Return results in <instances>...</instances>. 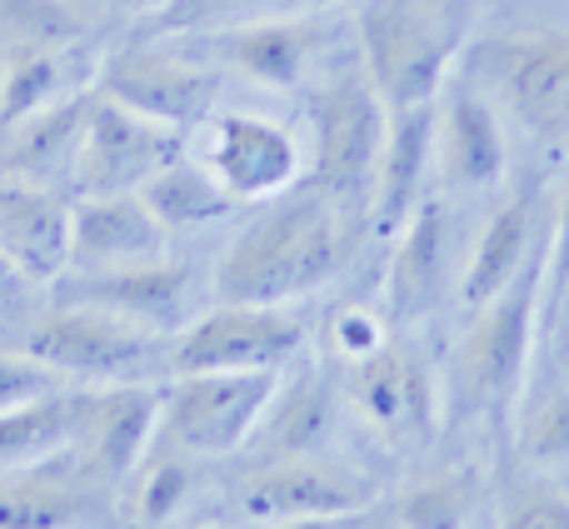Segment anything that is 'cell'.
Returning a JSON list of instances; mask_svg holds the SVG:
<instances>
[{"label": "cell", "mask_w": 569, "mask_h": 529, "mask_svg": "<svg viewBox=\"0 0 569 529\" xmlns=\"http://www.w3.org/2000/svg\"><path fill=\"white\" fill-rule=\"evenodd\" d=\"M390 325H395V320L380 310V305H365V300L340 305V310L330 315V325H325V350H330L335 365L355 370V365L375 360V355H380L385 345L395 340Z\"/></svg>", "instance_id": "cell-31"}, {"label": "cell", "mask_w": 569, "mask_h": 529, "mask_svg": "<svg viewBox=\"0 0 569 529\" xmlns=\"http://www.w3.org/2000/svg\"><path fill=\"white\" fill-rule=\"evenodd\" d=\"M270 529H375V510L320 515V520H295V525H270Z\"/></svg>", "instance_id": "cell-39"}, {"label": "cell", "mask_w": 569, "mask_h": 529, "mask_svg": "<svg viewBox=\"0 0 569 529\" xmlns=\"http://www.w3.org/2000/svg\"><path fill=\"white\" fill-rule=\"evenodd\" d=\"M545 246V216H540V186H525L520 196H510L490 220H485L480 240L470 250L460 280V305L480 310L490 305L515 275L530 264V256Z\"/></svg>", "instance_id": "cell-19"}, {"label": "cell", "mask_w": 569, "mask_h": 529, "mask_svg": "<svg viewBox=\"0 0 569 529\" xmlns=\"http://www.w3.org/2000/svg\"><path fill=\"white\" fill-rule=\"evenodd\" d=\"M240 6H256V0H170L150 30H156V36H180V30H200V26H210V20L230 16V10H240Z\"/></svg>", "instance_id": "cell-37"}, {"label": "cell", "mask_w": 569, "mask_h": 529, "mask_svg": "<svg viewBox=\"0 0 569 529\" xmlns=\"http://www.w3.org/2000/svg\"><path fill=\"white\" fill-rule=\"evenodd\" d=\"M345 260V210L320 186L276 196L216 270V295L230 305H290L320 290Z\"/></svg>", "instance_id": "cell-1"}, {"label": "cell", "mask_w": 569, "mask_h": 529, "mask_svg": "<svg viewBox=\"0 0 569 529\" xmlns=\"http://www.w3.org/2000/svg\"><path fill=\"white\" fill-rule=\"evenodd\" d=\"M435 166L450 190H490L500 186L505 166H510L505 126L490 96L455 70L435 96Z\"/></svg>", "instance_id": "cell-13"}, {"label": "cell", "mask_w": 569, "mask_h": 529, "mask_svg": "<svg viewBox=\"0 0 569 529\" xmlns=\"http://www.w3.org/2000/svg\"><path fill=\"white\" fill-rule=\"evenodd\" d=\"M60 90H66V50L16 46V56L0 66V136L36 110L56 106Z\"/></svg>", "instance_id": "cell-26"}, {"label": "cell", "mask_w": 569, "mask_h": 529, "mask_svg": "<svg viewBox=\"0 0 569 529\" xmlns=\"http://www.w3.org/2000/svg\"><path fill=\"white\" fill-rule=\"evenodd\" d=\"M56 390H66V375L60 370H50L30 350H0V415L20 410V405H36Z\"/></svg>", "instance_id": "cell-34"}, {"label": "cell", "mask_w": 569, "mask_h": 529, "mask_svg": "<svg viewBox=\"0 0 569 529\" xmlns=\"http://www.w3.org/2000/svg\"><path fill=\"white\" fill-rule=\"evenodd\" d=\"M565 290H569V186L560 190L555 226L545 230V320L555 315Z\"/></svg>", "instance_id": "cell-35"}, {"label": "cell", "mask_w": 569, "mask_h": 529, "mask_svg": "<svg viewBox=\"0 0 569 529\" xmlns=\"http://www.w3.org/2000/svg\"><path fill=\"white\" fill-rule=\"evenodd\" d=\"M280 395V370H216L176 375L166 390V435L186 455H236L260 430L270 400Z\"/></svg>", "instance_id": "cell-8"}, {"label": "cell", "mask_w": 569, "mask_h": 529, "mask_svg": "<svg viewBox=\"0 0 569 529\" xmlns=\"http://www.w3.org/2000/svg\"><path fill=\"white\" fill-rule=\"evenodd\" d=\"M0 264L50 285L70 264V206L36 180H0Z\"/></svg>", "instance_id": "cell-16"}, {"label": "cell", "mask_w": 569, "mask_h": 529, "mask_svg": "<svg viewBox=\"0 0 569 529\" xmlns=\"http://www.w3.org/2000/svg\"><path fill=\"white\" fill-rule=\"evenodd\" d=\"M545 325H550V330L560 335V355L569 360V290L560 295V305H555V315H550V320H545Z\"/></svg>", "instance_id": "cell-40"}, {"label": "cell", "mask_w": 569, "mask_h": 529, "mask_svg": "<svg viewBox=\"0 0 569 529\" xmlns=\"http://www.w3.org/2000/svg\"><path fill=\"white\" fill-rule=\"evenodd\" d=\"M435 160V106L395 110L390 136L380 150V170H375L370 190V220L375 230H400L415 216V206L425 200V176Z\"/></svg>", "instance_id": "cell-21"}, {"label": "cell", "mask_w": 569, "mask_h": 529, "mask_svg": "<svg viewBox=\"0 0 569 529\" xmlns=\"http://www.w3.org/2000/svg\"><path fill=\"white\" fill-rule=\"evenodd\" d=\"M180 156H186V130L150 120L96 90L80 120L70 180L80 196H140Z\"/></svg>", "instance_id": "cell-7"}, {"label": "cell", "mask_w": 569, "mask_h": 529, "mask_svg": "<svg viewBox=\"0 0 569 529\" xmlns=\"http://www.w3.org/2000/svg\"><path fill=\"white\" fill-rule=\"evenodd\" d=\"M80 300L106 305V310L126 315V320L146 325L156 335H180L186 305H190V270L160 256V260L126 264V270L86 275L80 280Z\"/></svg>", "instance_id": "cell-22"}, {"label": "cell", "mask_w": 569, "mask_h": 529, "mask_svg": "<svg viewBox=\"0 0 569 529\" xmlns=\"http://www.w3.org/2000/svg\"><path fill=\"white\" fill-rule=\"evenodd\" d=\"M320 20L310 16H284V20H246L210 36V50L226 60L230 70H240L246 80L270 90H295L310 70V60L320 56Z\"/></svg>", "instance_id": "cell-18"}, {"label": "cell", "mask_w": 569, "mask_h": 529, "mask_svg": "<svg viewBox=\"0 0 569 529\" xmlns=\"http://www.w3.org/2000/svg\"><path fill=\"white\" fill-rule=\"evenodd\" d=\"M110 6L130 10V16H160V10H166L170 0H110Z\"/></svg>", "instance_id": "cell-41"}, {"label": "cell", "mask_w": 569, "mask_h": 529, "mask_svg": "<svg viewBox=\"0 0 569 529\" xmlns=\"http://www.w3.org/2000/svg\"><path fill=\"white\" fill-rule=\"evenodd\" d=\"M465 76L490 86L530 136L569 150V36L565 30H520L470 46Z\"/></svg>", "instance_id": "cell-5"}, {"label": "cell", "mask_w": 569, "mask_h": 529, "mask_svg": "<svg viewBox=\"0 0 569 529\" xmlns=\"http://www.w3.org/2000/svg\"><path fill=\"white\" fill-rule=\"evenodd\" d=\"M90 96H60L56 106L36 110L30 120L10 126V150H6V166L16 170V180H36L46 186L56 170L76 166V140H80V120H86Z\"/></svg>", "instance_id": "cell-24"}, {"label": "cell", "mask_w": 569, "mask_h": 529, "mask_svg": "<svg viewBox=\"0 0 569 529\" xmlns=\"http://www.w3.org/2000/svg\"><path fill=\"white\" fill-rule=\"evenodd\" d=\"M190 495V465L186 460H140V480H136V500H130V515L136 525L160 529L166 520H176V510Z\"/></svg>", "instance_id": "cell-32"}, {"label": "cell", "mask_w": 569, "mask_h": 529, "mask_svg": "<svg viewBox=\"0 0 569 529\" xmlns=\"http://www.w3.org/2000/svg\"><path fill=\"white\" fill-rule=\"evenodd\" d=\"M445 250H450V216L440 200H420L415 216L400 226L390 275H385V315L390 320H420L435 310L445 290Z\"/></svg>", "instance_id": "cell-20"}, {"label": "cell", "mask_w": 569, "mask_h": 529, "mask_svg": "<svg viewBox=\"0 0 569 529\" xmlns=\"http://www.w3.org/2000/svg\"><path fill=\"white\" fill-rule=\"evenodd\" d=\"M545 320V246L520 275L475 310V325L455 355V410L460 415H510L535 355V330Z\"/></svg>", "instance_id": "cell-2"}, {"label": "cell", "mask_w": 569, "mask_h": 529, "mask_svg": "<svg viewBox=\"0 0 569 529\" xmlns=\"http://www.w3.org/2000/svg\"><path fill=\"white\" fill-rule=\"evenodd\" d=\"M330 415H335L330 390H325L320 380H300L290 395H276L266 420H260L266 450H276L280 460L284 455H315L320 440L330 435Z\"/></svg>", "instance_id": "cell-27"}, {"label": "cell", "mask_w": 569, "mask_h": 529, "mask_svg": "<svg viewBox=\"0 0 569 529\" xmlns=\"http://www.w3.org/2000/svg\"><path fill=\"white\" fill-rule=\"evenodd\" d=\"M305 325L284 305H230L186 325L170 350V375H216V370H280L300 355Z\"/></svg>", "instance_id": "cell-9"}, {"label": "cell", "mask_w": 569, "mask_h": 529, "mask_svg": "<svg viewBox=\"0 0 569 529\" xmlns=\"http://www.w3.org/2000/svg\"><path fill=\"white\" fill-rule=\"evenodd\" d=\"M520 455L540 470L550 465H569V385L540 400L520 425Z\"/></svg>", "instance_id": "cell-33"}, {"label": "cell", "mask_w": 569, "mask_h": 529, "mask_svg": "<svg viewBox=\"0 0 569 529\" xmlns=\"http://www.w3.org/2000/svg\"><path fill=\"white\" fill-rule=\"evenodd\" d=\"M500 529H569V495L560 490H530L505 510Z\"/></svg>", "instance_id": "cell-36"}, {"label": "cell", "mask_w": 569, "mask_h": 529, "mask_svg": "<svg viewBox=\"0 0 569 529\" xmlns=\"http://www.w3.org/2000/svg\"><path fill=\"white\" fill-rule=\"evenodd\" d=\"M360 56L365 76L380 90L385 110L435 106L440 86L450 80L455 56L465 50V36L450 30L420 0H365L360 6Z\"/></svg>", "instance_id": "cell-3"}, {"label": "cell", "mask_w": 569, "mask_h": 529, "mask_svg": "<svg viewBox=\"0 0 569 529\" xmlns=\"http://www.w3.org/2000/svg\"><path fill=\"white\" fill-rule=\"evenodd\" d=\"M350 400L385 440H430L435 435V370L395 340L375 360L350 370Z\"/></svg>", "instance_id": "cell-14"}, {"label": "cell", "mask_w": 569, "mask_h": 529, "mask_svg": "<svg viewBox=\"0 0 569 529\" xmlns=\"http://www.w3.org/2000/svg\"><path fill=\"white\" fill-rule=\"evenodd\" d=\"M166 240L170 230L150 216L140 196H80V206H70V264L80 275L160 260Z\"/></svg>", "instance_id": "cell-15"}, {"label": "cell", "mask_w": 569, "mask_h": 529, "mask_svg": "<svg viewBox=\"0 0 569 529\" xmlns=\"http://www.w3.org/2000/svg\"><path fill=\"white\" fill-rule=\"evenodd\" d=\"M206 170L236 200H276L300 180V146L284 126L246 110H226L210 120Z\"/></svg>", "instance_id": "cell-12"}, {"label": "cell", "mask_w": 569, "mask_h": 529, "mask_svg": "<svg viewBox=\"0 0 569 529\" xmlns=\"http://www.w3.org/2000/svg\"><path fill=\"white\" fill-rule=\"evenodd\" d=\"M375 480L350 465L315 460V455H284L250 475L240 490V515L256 525H295V520H320V515H355L375 510Z\"/></svg>", "instance_id": "cell-11"}, {"label": "cell", "mask_w": 569, "mask_h": 529, "mask_svg": "<svg viewBox=\"0 0 569 529\" xmlns=\"http://www.w3.org/2000/svg\"><path fill=\"white\" fill-rule=\"evenodd\" d=\"M80 520V495L30 470L0 475V529H70Z\"/></svg>", "instance_id": "cell-29"}, {"label": "cell", "mask_w": 569, "mask_h": 529, "mask_svg": "<svg viewBox=\"0 0 569 529\" xmlns=\"http://www.w3.org/2000/svg\"><path fill=\"white\" fill-rule=\"evenodd\" d=\"M480 500V480L470 470H445L410 485L395 505V529H465Z\"/></svg>", "instance_id": "cell-28"}, {"label": "cell", "mask_w": 569, "mask_h": 529, "mask_svg": "<svg viewBox=\"0 0 569 529\" xmlns=\"http://www.w3.org/2000/svg\"><path fill=\"white\" fill-rule=\"evenodd\" d=\"M160 415H166V390L156 380H136V385H106V390L90 395L86 410V430L80 445L90 450L106 480H126L140 470V460L150 455V440L160 430Z\"/></svg>", "instance_id": "cell-17"}, {"label": "cell", "mask_w": 569, "mask_h": 529, "mask_svg": "<svg viewBox=\"0 0 569 529\" xmlns=\"http://www.w3.org/2000/svg\"><path fill=\"white\" fill-rule=\"evenodd\" d=\"M290 10H325V6H340V0H280Z\"/></svg>", "instance_id": "cell-42"}, {"label": "cell", "mask_w": 569, "mask_h": 529, "mask_svg": "<svg viewBox=\"0 0 569 529\" xmlns=\"http://www.w3.org/2000/svg\"><path fill=\"white\" fill-rule=\"evenodd\" d=\"M0 36H10L16 46L70 50L86 36V16L70 0H0Z\"/></svg>", "instance_id": "cell-30"}, {"label": "cell", "mask_w": 569, "mask_h": 529, "mask_svg": "<svg viewBox=\"0 0 569 529\" xmlns=\"http://www.w3.org/2000/svg\"><path fill=\"white\" fill-rule=\"evenodd\" d=\"M86 410H90V395H70V390H56L36 405L6 410L0 415V475L36 470V465L76 450L80 430H86Z\"/></svg>", "instance_id": "cell-23"}, {"label": "cell", "mask_w": 569, "mask_h": 529, "mask_svg": "<svg viewBox=\"0 0 569 529\" xmlns=\"http://www.w3.org/2000/svg\"><path fill=\"white\" fill-rule=\"evenodd\" d=\"M315 180L345 216H370V190L380 150L390 136V110L365 70H340L315 96Z\"/></svg>", "instance_id": "cell-4"}, {"label": "cell", "mask_w": 569, "mask_h": 529, "mask_svg": "<svg viewBox=\"0 0 569 529\" xmlns=\"http://www.w3.org/2000/svg\"><path fill=\"white\" fill-rule=\"evenodd\" d=\"M20 350L46 360L50 370H60L66 380H86V385H96V390H106V385L156 380L160 335L126 320V315L106 310V305L76 300V305H66V310L46 315V320L26 335Z\"/></svg>", "instance_id": "cell-6"}, {"label": "cell", "mask_w": 569, "mask_h": 529, "mask_svg": "<svg viewBox=\"0 0 569 529\" xmlns=\"http://www.w3.org/2000/svg\"><path fill=\"white\" fill-rule=\"evenodd\" d=\"M140 200H146L150 216H156L170 236H176V230L210 226L216 216H230V210H236V200L226 196V186H220L206 166H196V160H186V156L170 160V166L140 190Z\"/></svg>", "instance_id": "cell-25"}, {"label": "cell", "mask_w": 569, "mask_h": 529, "mask_svg": "<svg viewBox=\"0 0 569 529\" xmlns=\"http://www.w3.org/2000/svg\"><path fill=\"white\" fill-rule=\"evenodd\" d=\"M216 70L180 56L176 46H160V40L126 46L100 66V96H116L120 106L140 110L150 120H166L176 130L200 126L216 106Z\"/></svg>", "instance_id": "cell-10"}, {"label": "cell", "mask_w": 569, "mask_h": 529, "mask_svg": "<svg viewBox=\"0 0 569 529\" xmlns=\"http://www.w3.org/2000/svg\"><path fill=\"white\" fill-rule=\"evenodd\" d=\"M420 6L430 10V16H440L450 30H460L465 40H470V20L480 16V6H485V0H420Z\"/></svg>", "instance_id": "cell-38"}]
</instances>
